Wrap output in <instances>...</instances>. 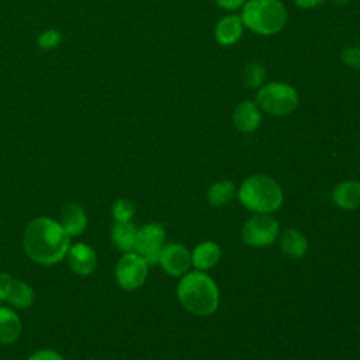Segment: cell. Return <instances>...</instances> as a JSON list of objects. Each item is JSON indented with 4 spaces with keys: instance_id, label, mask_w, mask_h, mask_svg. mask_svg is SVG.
Masks as SVG:
<instances>
[{
    "instance_id": "cell-1",
    "label": "cell",
    "mask_w": 360,
    "mask_h": 360,
    "mask_svg": "<svg viewBox=\"0 0 360 360\" xmlns=\"http://www.w3.org/2000/svg\"><path fill=\"white\" fill-rule=\"evenodd\" d=\"M25 253L39 264H53L69 250V235L60 224L39 217L28 224L22 239Z\"/></svg>"
},
{
    "instance_id": "cell-2",
    "label": "cell",
    "mask_w": 360,
    "mask_h": 360,
    "mask_svg": "<svg viewBox=\"0 0 360 360\" xmlns=\"http://www.w3.org/2000/svg\"><path fill=\"white\" fill-rule=\"evenodd\" d=\"M177 297L188 312L198 316L214 314L219 304V292L215 281L202 271L186 274L179 283Z\"/></svg>"
},
{
    "instance_id": "cell-3",
    "label": "cell",
    "mask_w": 360,
    "mask_h": 360,
    "mask_svg": "<svg viewBox=\"0 0 360 360\" xmlns=\"http://www.w3.org/2000/svg\"><path fill=\"white\" fill-rule=\"evenodd\" d=\"M246 28L259 35H274L287 22V10L280 0H246L240 14Z\"/></svg>"
},
{
    "instance_id": "cell-4",
    "label": "cell",
    "mask_w": 360,
    "mask_h": 360,
    "mask_svg": "<svg viewBox=\"0 0 360 360\" xmlns=\"http://www.w3.org/2000/svg\"><path fill=\"white\" fill-rule=\"evenodd\" d=\"M238 198L248 210L257 214H269L280 208L283 191L271 177L255 174L242 181Z\"/></svg>"
},
{
    "instance_id": "cell-5",
    "label": "cell",
    "mask_w": 360,
    "mask_h": 360,
    "mask_svg": "<svg viewBox=\"0 0 360 360\" xmlns=\"http://www.w3.org/2000/svg\"><path fill=\"white\" fill-rule=\"evenodd\" d=\"M300 103L297 90L287 83L271 82L262 86L256 94V104L270 115H288Z\"/></svg>"
},
{
    "instance_id": "cell-6",
    "label": "cell",
    "mask_w": 360,
    "mask_h": 360,
    "mask_svg": "<svg viewBox=\"0 0 360 360\" xmlns=\"http://www.w3.org/2000/svg\"><path fill=\"white\" fill-rule=\"evenodd\" d=\"M278 233L277 221L267 214H257L249 218L242 228V239L246 245L255 248L269 246Z\"/></svg>"
},
{
    "instance_id": "cell-7",
    "label": "cell",
    "mask_w": 360,
    "mask_h": 360,
    "mask_svg": "<svg viewBox=\"0 0 360 360\" xmlns=\"http://www.w3.org/2000/svg\"><path fill=\"white\" fill-rule=\"evenodd\" d=\"M148 276V263L138 253H125L117 263L115 277L124 290L139 288Z\"/></svg>"
},
{
    "instance_id": "cell-8",
    "label": "cell",
    "mask_w": 360,
    "mask_h": 360,
    "mask_svg": "<svg viewBox=\"0 0 360 360\" xmlns=\"http://www.w3.org/2000/svg\"><path fill=\"white\" fill-rule=\"evenodd\" d=\"M165 229L159 224H146L136 232L134 250L146 260L148 264L159 263V256L163 249Z\"/></svg>"
},
{
    "instance_id": "cell-9",
    "label": "cell",
    "mask_w": 360,
    "mask_h": 360,
    "mask_svg": "<svg viewBox=\"0 0 360 360\" xmlns=\"http://www.w3.org/2000/svg\"><path fill=\"white\" fill-rule=\"evenodd\" d=\"M159 264L169 276H181L191 266V255L183 245L170 243L163 246Z\"/></svg>"
},
{
    "instance_id": "cell-10",
    "label": "cell",
    "mask_w": 360,
    "mask_h": 360,
    "mask_svg": "<svg viewBox=\"0 0 360 360\" xmlns=\"http://www.w3.org/2000/svg\"><path fill=\"white\" fill-rule=\"evenodd\" d=\"M232 120L239 132H243V134L253 132L257 129L262 121L260 108L257 107L256 103L250 100H245L235 107Z\"/></svg>"
},
{
    "instance_id": "cell-11",
    "label": "cell",
    "mask_w": 360,
    "mask_h": 360,
    "mask_svg": "<svg viewBox=\"0 0 360 360\" xmlns=\"http://www.w3.org/2000/svg\"><path fill=\"white\" fill-rule=\"evenodd\" d=\"M243 22L240 15L236 14H228L225 17H222L214 30V35L218 44L224 45V46H229L236 44L242 35H243Z\"/></svg>"
},
{
    "instance_id": "cell-12",
    "label": "cell",
    "mask_w": 360,
    "mask_h": 360,
    "mask_svg": "<svg viewBox=\"0 0 360 360\" xmlns=\"http://www.w3.org/2000/svg\"><path fill=\"white\" fill-rule=\"evenodd\" d=\"M68 262L72 270L80 276L91 274L97 266L94 250L84 243H77L70 248L68 252Z\"/></svg>"
},
{
    "instance_id": "cell-13",
    "label": "cell",
    "mask_w": 360,
    "mask_h": 360,
    "mask_svg": "<svg viewBox=\"0 0 360 360\" xmlns=\"http://www.w3.org/2000/svg\"><path fill=\"white\" fill-rule=\"evenodd\" d=\"M332 201L343 210H357L360 207V181L349 180L338 184L332 193Z\"/></svg>"
},
{
    "instance_id": "cell-14",
    "label": "cell",
    "mask_w": 360,
    "mask_h": 360,
    "mask_svg": "<svg viewBox=\"0 0 360 360\" xmlns=\"http://www.w3.org/2000/svg\"><path fill=\"white\" fill-rule=\"evenodd\" d=\"M221 257V249L214 242H201L197 245L191 253V264L197 270H210L212 269Z\"/></svg>"
},
{
    "instance_id": "cell-15",
    "label": "cell",
    "mask_w": 360,
    "mask_h": 360,
    "mask_svg": "<svg viewBox=\"0 0 360 360\" xmlns=\"http://www.w3.org/2000/svg\"><path fill=\"white\" fill-rule=\"evenodd\" d=\"M60 225L68 235H80L87 225V218L79 204H68L62 210Z\"/></svg>"
},
{
    "instance_id": "cell-16",
    "label": "cell",
    "mask_w": 360,
    "mask_h": 360,
    "mask_svg": "<svg viewBox=\"0 0 360 360\" xmlns=\"http://www.w3.org/2000/svg\"><path fill=\"white\" fill-rule=\"evenodd\" d=\"M21 333V321L18 315L4 307H0V343H13Z\"/></svg>"
},
{
    "instance_id": "cell-17",
    "label": "cell",
    "mask_w": 360,
    "mask_h": 360,
    "mask_svg": "<svg viewBox=\"0 0 360 360\" xmlns=\"http://www.w3.org/2000/svg\"><path fill=\"white\" fill-rule=\"evenodd\" d=\"M280 246L288 257L300 259L305 255L308 249V242H307V238L297 229H287L281 235Z\"/></svg>"
},
{
    "instance_id": "cell-18",
    "label": "cell",
    "mask_w": 360,
    "mask_h": 360,
    "mask_svg": "<svg viewBox=\"0 0 360 360\" xmlns=\"http://www.w3.org/2000/svg\"><path fill=\"white\" fill-rule=\"evenodd\" d=\"M136 232H138V229L132 224H129V222H117L112 226V231H111L112 242L120 250L129 253L135 248Z\"/></svg>"
},
{
    "instance_id": "cell-19",
    "label": "cell",
    "mask_w": 360,
    "mask_h": 360,
    "mask_svg": "<svg viewBox=\"0 0 360 360\" xmlns=\"http://www.w3.org/2000/svg\"><path fill=\"white\" fill-rule=\"evenodd\" d=\"M6 300L17 308H28L34 301V292L28 284L11 278Z\"/></svg>"
},
{
    "instance_id": "cell-20",
    "label": "cell",
    "mask_w": 360,
    "mask_h": 360,
    "mask_svg": "<svg viewBox=\"0 0 360 360\" xmlns=\"http://www.w3.org/2000/svg\"><path fill=\"white\" fill-rule=\"evenodd\" d=\"M233 197H235V186L229 180H222V181L214 183L210 187L208 194H207L210 204H212L215 207L226 205L228 202H231L233 200Z\"/></svg>"
},
{
    "instance_id": "cell-21",
    "label": "cell",
    "mask_w": 360,
    "mask_h": 360,
    "mask_svg": "<svg viewBox=\"0 0 360 360\" xmlns=\"http://www.w3.org/2000/svg\"><path fill=\"white\" fill-rule=\"evenodd\" d=\"M264 77H266V70L259 62H250L242 70V80L250 89L262 87Z\"/></svg>"
},
{
    "instance_id": "cell-22",
    "label": "cell",
    "mask_w": 360,
    "mask_h": 360,
    "mask_svg": "<svg viewBox=\"0 0 360 360\" xmlns=\"http://www.w3.org/2000/svg\"><path fill=\"white\" fill-rule=\"evenodd\" d=\"M135 214V207L131 201L121 198L112 205V217L117 222H129Z\"/></svg>"
},
{
    "instance_id": "cell-23",
    "label": "cell",
    "mask_w": 360,
    "mask_h": 360,
    "mask_svg": "<svg viewBox=\"0 0 360 360\" xmlns=\"http://www.w3.org/2000/svg\"><path fill=\"white\" fill-rule=\"evenodd\" d=\"M60 42V32L56 30H48L44 31L38 38V45L42 49H51L58 46Z\"/></svg>"
},
{
    "instance_id": "cell-24",
    "label": "cell",
    "mask_w": 360,
    "mask_h": 360,
    "mask_svg": "<svg viewBox=\"0 0 360 360\" xmlns=\"http://www.w3.org/2000/svg\"><path fill=\"white\" fill-rule=\"evenodd\" d=\"M342 59L352 68H360V46H347L342 52Z\"/></svg>"
},
{
    "instance_id": "cell-25",
    "label": "cell",
    "mask_w": 360,
    "mask_h": 360,
    "mask_svg": "<svg viewBox=\"0 0 360 360\" xmlns=\"http://www.w3.org/2000/svg\"><path fill=\"white\" fill-rule=\"evenodd\" d=\"M28 360H63V359L55 350L44 349V350H38L34 354H31Z\"/></svg>"
},
{
    "instance_id": "cell-26",
    "label": "cell",
    "mask_w": 360,
    "mask_h": 360,
    "mask_svg": "<svg viewBox=\"0 0 360 360\" xmlns=\"http://www.w3.org/2000/svg\"><path fill=\"white\" fill-rule=\"evenodd\" d=\"M214 1L218 7H221L224 10H229V11L242 8L243 4L246 3V0H214Z\"/></svg>"
},
{
    "instance_id": "cell-27",
    "label": "cell",
    "mask_w": 360,
    "mask_h": 360,
    "mask_svg": "<svg viewBox=\"0 0 360 360\" xmlns=\"http://www.w3.org/2000/svg\"><path fill=\"white\" fill-rule=\"evenodd\" d=\"M10 281H11V277L8 274H4V273L0 274V301L6 300Z\"/></svg>"
},
{
    "instance_id": "cell-28",
    "label": "cell",
    "mask_w": 360,
    "mask_h": 360,
    "mask_svg": "<svg viewBox=\"0 0 360 360\" xmlns=\"http://www.w3.org/2000/svg\"><path fill=\"white\" fill-rule=\"evenodd\" d=\"M292 1L300 8H315V7L321 6L325 0H292Z\"/></svg>"
},
{
    "instance_id": "cell-29",
    "label": "cell",
    "mask_w": 360,
    "mask_h": 360,
    "mask_svg": "<svg viewBox=\"0 0 360 360\" xmlns=\"http://www.w3.org/2000/svg\"><path fill=\"white\" fill-rule=\"evenodd\" d=\"M336 3H340V4H343V3H347L349 0H335Z\"/></svg>"
}]
</instances>
